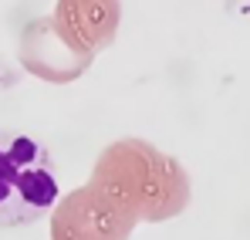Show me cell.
I'll return each instance as SVG.
<instances>
[{
  "mask_svg": "<svg viewBox=\"0 0 250 240\" xmlns=\"http://www.w3.org/2000/svg\"><path fill=\"white\" fill-rule=\"evenodd\" d=\"M88 183L112 193L135 220L146 223L172 220L189 203L186 169L176 156L159 153L146 139H119L105 146Z\"/></svg>",
  "mask_w": 250,
  "mask_h": 240,
  "instance_id": "1",
  "label": "cell"
},
{
  "mask_svg": "<svg viewBox=\"0 0 250 240\" xmlns=\"http://www.w3.org/2000/svg\"><path fill=\"white\" fill-rule=\"evenodd\" d=\"M58 206L51 153L24 132H0V227H27Z\"/></svg>",
  "mask_w": 250,
  "mask_h": 240,
  "instance_id": "2",
  "label": "cell"
},
{
  "mask_svg": "<svg viewBox=\"0 0 250 240\" xmlns=\"http://www.w3.org/2000/svg\"><path fill=\"white\" fill-rule=\"evenodd\" d=\"M139 220L112 193L84 183L61 196L51 217V240H128Z\"/></svg>",
  "mask_w": 250,
  "mask_h": 240,
  "instance_id": "3",
  "label": "cell"
},
{
  "mask_svg": "<svg viewBox=\"0 0 250 240\" xmlns=\"http://www.w3.org/2000/svg\"><path fill=\"white\" fill-rule=\"evenodd\" d=\"M119 3H58L51 14L61 41L71 47V54L91 65V58L112 44L115 27H119Z\"/></svg>",
  "mask_w": 250,
  "mask_h": 240,
  "instance_id": "4",
  "label": "cell"
},
{
  "mask_svg": "<svg viewBox=\"0 0 250 240\" xmlns=\"http://www.w3.org/2000/svg\"><path fill=\"white\" fill-rule=\"evenodd\" d=\"M21 65L31 75H38L44 81H58V85L61 81H75L88 68L61 41L51 17H41V21L24 27V34H21Z\"/></svg>",
  "mask_w": 250,
  "mask_h": 240,
  "instance_id": "5",
  "label": "cell"
}]
</instances>
